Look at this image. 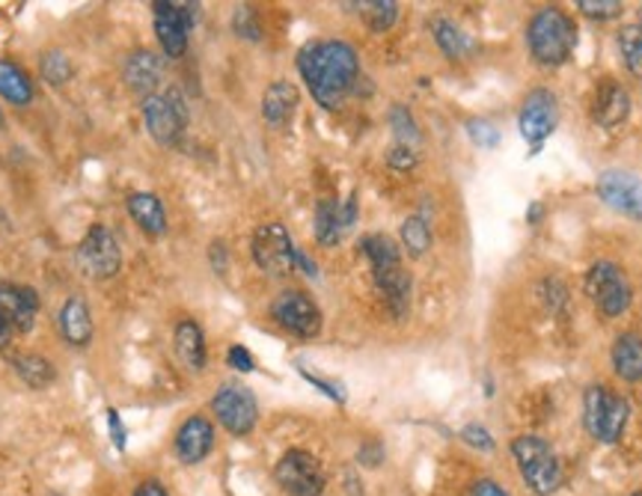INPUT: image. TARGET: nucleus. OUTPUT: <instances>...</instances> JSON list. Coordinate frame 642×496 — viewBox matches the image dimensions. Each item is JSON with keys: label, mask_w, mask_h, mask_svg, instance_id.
<instances>
[{"label": "nucleus", "mask_w": 642, "mask_h": 496, "mask_svg": "<svg viewBox=\"0 0 642 496\" xmlns=\"http://www.w3.org/2000/svg\"><path fill=\"white\" fill-rule=\"evenodd\" d=\"M298 72L309 96L325 110H336L360 83V57L343 39H316L298 51Z\"/></svg>", "instance_id": "nucleus-1"}, {"label": "nucleus", "mask_w": 642, "mask_h": 496, "mask_svg": "<svg viewBox=\"0 0 642 496\" xmlns=\"http://www.w3.org/2000/svg\"><path fill=\"white\" fill-rule=\"evenodd\" d=\"M12 336H16V334H12L10 327H7V325H0V351H3V348H7V345L12 343Z\"/></svg>", "instance_id": "nucleus-47"}, {"label": "nucleus", "mask_w": 642, "mask_h": 496, "mask_svg": "<svg viewBox=\"0 0 642 496\" xmlns=\"http://www.w3.org/2000/svg\"><path fill=\"white\" fill-rule=\"evenodd\" d=\"M597 197L624 217L642 220V179L628 170H604L597 176Z\"/></svg>", "instance_id": "nucleus-16"}, {"label": "nucleus", "mask_w": 642, "mask_h": 496, "mask_svg": "<svg viewBox=\"0 0 642 496\" xmlns=\"http://www.w3.org/2000/svg\"><path fill=\"white\" fill-rule=\"evenodd\" d=\"M508 449H512V458H515L524 485L535 496H551L560 490L562 464L544 437H539V434H517Z\"/></svg>", "instance_id": "nucleus-4"}, {"label": "nucleus", "mask_w": 642, "mask_h": 496, "mask_svg": "<svg viewBox=\"0 0 642 496\" xmlns=\"http://www.w3.org/2000/svg\"><path fill=\"white\" fill-rule=\"evenodd\" d=\"M39 69H42V78H46L51 87H63V83L72 81V60H69V54L66 51H60V48H51V51H46L42 54V60H39Z\"/></svg>", "instance_id": "nucleus-32"}, {"label": "nucleus", "mask_w": 642, "mask_h": 496, "mask_svg": "<svg viewBox=\"0 0 642 496\" xmlns=\"http://www.w3.org/2000/svg\"><path fill=\"white\" fill-rule=\"evenodd\" d=\"M640 24H642V7H640Z\"/></svg>", "instance_id": "nucleus-51"}, {"label": "nucleus", "mask_w": 642, "mask_h": 496, "mask_svg": "<svg viewBox=\"0 0 642 496\" xmlns=\"http://www.w3.org/2000/svg\"><path fill=\"white\" fill-rule=\"evenodd\" d=\"M619 51H622L628 72L642 81V24H628L619 30Z\"/></svg>", "instance_id": "nucleus-31"}, {"label": "nucleus", "mask_w": 642, "mask_h": 496, "mask_svg": "<svg viewBox=\"0 0 642 496\" xmlns=\"http://www.w3.org/2000/svg\"><path fill=\"white\" fill-rule=\"evenodd\" d=\"M544 217V206L542 202H533L530 206V211H526V224H533V226H539V220Z\"/></svg>", "instance_id": "nucleus-46"}, {"label": "nucleus", "mask_w": 642, "mask_h": 496, "mask_svg": "<svg viewBox=\"0 0 642 496\" xmlns=\"http://www.w3.org/2000/svg\"><path fill=\"white\" fill-rule=\"evenodd\" d=\"M227 363H229V369H236V371H254L256 369L254 354L247 351L245 345H233V348L227 351Z\"/></svg>", "instance_id": "nucleus-42"}, {"label": "nucleus", "mask_w": 642, "mask_h": 496, "mask_svg": "<svg viewBox=\"0 0 642 496\" xmlns=\"http://www.w3.org/2000/svg\"><path fill=\"white\" fill-rule=\"evenodd\" d=\"M628 117H631V92L624 90L619 81H613V78H604L595 87V96H592V119H595V126L610 131V128L622 126Z\"/></svg>", "instance_id": "nucleus-18"}, {"label": "nucleus", "mask_w": 642, "mask_h": 496, "mask_svg": "<svg viewBox=\"0 0 642 496\" xmlns=\"http://www.w3.org/2000/svg\"><path fill=\"white\" fill-rule=\"evenodd\" d=\"M631 496H642V490H633V494H631Z\"/></svg>", "instance_id": "nucleus-48"}, {"label": "nucleus", "mask_w": 642, "mask_h": 496, "mask_svg": "<svg viewBox=\"0 0 642 496\" xmlns=\"http://www.w3.org/2000/svg\"><path fill=\"white\" fill-rule=\"evenodd\" d=\"M389 126H393V131H396L398 143L411 146L414 140H419V131H416L414 117H411V110L402 108V105H396V108L389 110Z\"/></svg>", "instance_id": "nucleus-33"}, {"label": "nucleus", "mask_w": 642, "mask_h": 496, "mask_svg": "<svg viewBox=\"0 0 642 496\" xmlns=\"http://www.w3.org/2000/svg\"><path fill=\"white\" fill-rule=\"evenodd\" d=\"M215 443H218L215 423L208 416L194 414L179 425V431L172 437V452H176L179 464L197 467V464H203L215 452Z\"/></svg>", "instance_id": "nucleus-14"}, {"label": "nucleus", "mask_w": 642, "mask_h": 496, "mask_svg": "<svg viewBox=\"0 0 642 496\" xmlns=\"http://www.w3.org/2000/svg\"><path fill=\"white\" fill-rule=\"evenodd\" d=\"M10 363H12V371H16V375H19L30 389H46L57 380L55 363L48 360V357H42V354L19 351V354H12Z\"/></svg>", "instance_id": "nucleus-25"}, {"label": "nucleus", "mask_w": 642, "mask_h": 496, "mask_svg": "<svg viewBox=\"0 0 642 496\" xmlns=\"http://www.w3.org/2000/svg\"><path fill=\"white\" fill-rule=\"evenodd\" d=\"M75 265L87 280H113L122 268V247H119L117 235L105 224L90 226L75 250Z\"/></svg>", "instance_id": "nucleus-7"}, {"label": "nucleus", "mask_w": 642, "mask_h": 496, "mask_svg": "<svg viewBox=\"0 0 642 496\" xmlns=\"http://www.w3.org/2000/svg\"><path fill=\"white\" fill-rule=\"evenodd\" d=\"M398 235H402V247L407 250V256H414V259H419V256L432 250V226H428V220H425L423 215L407 217Z\"/></svg>", "instance_id": "nucleus-30"}, {"label": "nucleus", "mask_w": 642, "mask_h": 496, "mask_svg": "<svg viewBox=\"0 0 642 496\" xmlns=\"http://www.w3.org/2000/svg\"><path fill=\"white\" fill-rule=\"evenodd\" d=\"M0 128H3V113H0Z\"/></svg>", "instance_id": "nucleus-50"}, {"label": "nucleus", "mask_w": 642, "mask_h": 496, "mask_svg": "<svg viewBox=\"0 0 642 496\" xmlns=\"http://www.w3.org/2000/svg\"><path fill=\"white\" fill-rule=\"evenodd\" d=\"M155 16V37L158 46L170 60H179L188 51V37L197 19V7L194 3H176V0H158L152 3Z\"/></svg>", "instance_id": "nucleus-12"}, {"label": "nucleus", "mask_w": 642, "mask_h": 496, "mask_svg": "<svg viewBox=\"0 0 642 496\" xmlns=\"http://www.w3.org/2000/svg\"><path fill=\"white\" fill-rule=\"evenodd\" d=\"M274 482L286 496H325L327 476L322 460L307 449H286L274 464Z\"/></svg>", "instance_id": "nucleus-8"}, {"label": "nucleus", "mask_w": 642, "mask_h": 496, "mask_svg": "<svg viewBox=\"0 0 642 496\" xmlns=\"http://www.w3.org/2000/svg\"><path fill=\"white\" fill-rule=\"evenodd\" d=\"M131 496H170V490H167L161 478H144V482L131 490Z\"/></svg>", "instance_id": "nucleus-44"}, {"label": "nucleus", "mask_w": 642, "mask_h": 496, "mask_svg": "<svg viewBox=\"0 0 642 496\" xmlns=\"http://www.w3.org/2000/svg\"><path fill=\"white\" fill-rule=\"evenodd\" d=\"M233 30H236L238 37L250 39V42L263 39V28H259V19H256L254 7H238L236 16H233Z\"/></svg>", "instance_id": "nucleus-36"}, {"label": "nucleus", "mask_w": 642, "mask_h": 496, "mask_svg": "<svg viewBox=\"0 0 642 496\" xmlns=\"http://www.w3.org/2000/svg\"><path fill=\"white\" fill-rule=\"evenodd\" d=\"M271 318L286 334L298 336V339H316L322 334V325H325L316 300L298 289H286L274 298Z\"/></svg>", "instance_id": "nucleus-13"}, {"label": "nucleus", "mask_w": 642, "mask_h": 496, "mask_svg": "<svg viewBox=\"0 0 642 496\" xmlns=\"http://www.w3.org/2000/svg\"><path fill=\"white\" fill-rule=\"evenodd\" d=\"M432 37H435L437 48H441L450 60H467V57L473 54V39L467 37L455 21L435 19L432 21Z\"/></svg>", "instance_id": "nucleus-28"}, {"label": "nucleus", "mask_w": 642, "mask_h": 496, "mask_svg": "<svg viewBox=\"0 0 642 496\" xmlns=\"http://www.w3.org/2000/svg\"><path fill=\"white\" fill-rule=\"evenodd\" d=\"M140 113L149 128L155 143L161 146H179L188 128V101L181 96L179 87H170L167 92H155L149 99L140 101Z\"/></svg>", "instance_id": "nucleus-6"}, {"label": "nucleus", "mask_w": 642, "mask_h": 496, "mask_svg": "<svg viewBox=\"0 0 642 496\" xmlns=\"http://www.w3.org/2000/svg\"><path fill=\"white\" fill-rule=\"evenodd\" d=\"M39 295L30 286L0 282V325H7L12 334H28L37 325Z\"/></svg>", "instance_id": "nucleus-17"}, {"label": "nucleus", "mask_w": 642, "mask_h": 496, "mask_svg": "<svg viewBox=\"0 0 642 496\" xmlns=\"http://www.w3.org/2000/svg\"><path fill=\"white\" fill-rule=\"evenodd\" d=\"M48 496H63V494H57V490H51V494H48Z\"/></svg>", "instance_id": "nucleus-49"}, {"label": "nucleus", "mask_w": 642, "mask_h": 496, "mask_svg": "<svg viewBox=\"0 0 642 496\" xmlns=\"http://www.w3.org/2000/svg\"><path fill=\"white\" fill-rule=\"evenodd\" d=\"M613 369L628 384L642 380V336L622 334L613 345Z\"/></svg>", "instance_id": "nucleus-26"}, {"label": "nucleus", "mask_w": 642, "mask_h": 496, "mask_svg": "<svg viewBox=\"0 0 642 496\" xmlns=\"http://www.w3.org/2000/svg\"><path fill=\"white\" fill-rule=\"evenodd\" d=\"M108 431H110V443H113V449L126 452L128 428H126V423H122V414H119L117 407H108Z\"/></svg>", "instance_id": "nucleus-40"}, {"label": "nucleus", "mask_w": 642, "mask_h": 496, "mask_svg": "<svg viewBox=\"0 0 642 496\" xmlns=\"http://www.w3.org/2000/svg\"><path fill=\"white\" fill-rule=\"evenodd\" d=\"M126 208L131 220H135L149 238H161V235L167 232V208H164L161 199L149 194V190L131 194V197L126 199Z\"/></svg>", "instance_id": "nucleus-24"}, {"label": "nucleus", "mask_w": 642, "mask_h": 496, "mask_svg": "<svg viewBox=\"0 0 642 496\" xmlns=\"http://www.w3.org/2000/svg\"><path fill=\"white\" fill-rule=\"evenodd\" d=\"M577 10L586 16V19H597V21H610L622 16V3L619 0H580Z\"/></svg>", "instance_id": "nucleus-35"}, {"label": "nucleus", "mask_w": 642, "mask_h": 496, "mask_svg": "<svg viewBox=\"0 0 642 496\" xmlns=\"http://www.w3.org/2000/svg\"><path fill=\"white\" fill-rule=\"evenodd\" d=\"M628 419H631L628 398L615 396L613 389H606L604 384H592L583 393V425H586L592 440L613 446V443L622 440Z\"/></svg>", "instance_id": "nucleus-5"}, {"label": "nucleus", "mask_w": 642, "mask_h": 496, "mask_svg": "<svg viewBox=\"0 0 642 496\" xmlns=\"http://www.w3.org/2000/svg\"><path fill=\"white\" fill-rule=\"evenodd\" d=\"M354 217H357V199H348L339 206L336 199H322L316 206V241L322 247H336L343 241V235L352 229Z\"/></svg>", "instance_id": "nucleus-20"}, {"label": "nucleus", "mask_w": 642, "mask_h": 496, "mask_svg": "<svg viewBox=\"0 0 642 496\" xmlns=\"http://www.w3.org/2000/svg\"><path fill=\"white\" fill-rule=\"evenodd\" d=\"M250 254H254V262L268 277H286V274L295 271L298 247L292 244V235L286 226L277 224V220H268V224L256 226L254 238H250Z\"/></svg>", "instance_id": "nucleus-10"}, {"label": "nucleus", "mask_w": 642, "mask_h": 496, "mask_svg": "<svg viewBox=\"0 0 642 496\" xmlns=\"http://www.w3.org/2000/svg\"><path fill=\"white\" fill-rule=\"evenodd\" d=\"M57 330L72 348H87L92 343L96 325H92V309L83 300V295H72L63 300V307L57 313Z\"/></svg>", "instance_id": "nucleus-21"}, {"label": "nucleus", "mask_w": 642, "mask_h": 496, "mask_svg": "<svg viewBox=\"0 0 642 496\" xmlns=\"http://www.w3.org/2000/svg\"><path fill=\"white\" fill-rule=\"evenodd\" d=\"M0 96L10 105H16V108H28L33 96H37V87H33L30 75L19 63L0 60Z\"/></svg>", "instance_id": "nucleus-27"}, {"label": "nucleus", "mask_w": 642, "mask_h": 496, "mask_svg": "<svg viewBox=\"0 0 642 496\" xmlns=\"http://www.w3.org/2000/svg\"><path fill=\"white\" fill-rule=\"evenodd\" d=\"M357 460H360L363 467H378L381 460H384V446L378 440H366L357 449Z\"/></svg>", "instance_id": "nucleus-43"}, {"label": "nucleus", "mask_w": 642, "mask_h": 496, "mask_svg": "<svg viewBox=\"0 0 642 496\" xmlns=\"http://www.w3.org/2000/svg\"><path fill=\"white\" fill-rule=\"evenodd\" d=\"M172 348H176V357L185 369L203 371L208 363V348H206V334L203 327L194 321V318H181L176 330H172Z\"/></svg>", "instance_id": "nucleus-22"}, {"label": "nucleus", "mask_w": 642, "mask_h": 496, "mask_svg": "<svg viewBox=\"0 0 642 496\" xmlns=\"http://www.w3.org/2000/svg\"><path fill=\"white\" fill-rule=\"evenodd\" d=\"M300 92L292 81H274L263 96V117L271 128H286L295 119Z\"/></svg>", "instance_id": "nucleus-23"}, {"label": "nucleus", "mask_w": 642, "mask_h": 496, "mask_svg": "<svg viewBox=\"0 0 642 496\" xmlns=\"http://www.w3.org/2000/svg\"><path fill=\"white\" fill-rule=\"evenodd\" d=\"M583 289H586L589 300L597 307V313L606 318H619L622 313H628L633 300L631 280L615 262L592 265L586 271V280H583Z\"/></svg>", "instance_id": "nucleus-9"}, {"label": "nucleus", "mask_w": 642, "mask_h": 496, "mask_svg": "<svg viewBox=\"0 0 642 496\" xmlns=\"http://www.w3.org/2000/svg\"><path fill=\"white\" fill-rule=\"evenodd\" d=\"M526 46L535 63L547 69L565 66L577 48V24L560 7H542L526 24Z\"/></svg>", "instance_id": "nucleus-3"}, {"label": "nucleus", "mask_w": 642, "mask_h": 496, "mask_svg": "<svg viewBox=\"0 0 642 496\" xmlns=\"http://www.w3.org/2000/svg\"><path fill=\"white\" fill-rule=\"evenodd\" d=\"M458 437H462V440L467 443L471 449H480V452H494V449H497V440H494L488 428H485V425H480V423L464 425Z\"/></svg>", "instance_id": "nucleus-37"}, {"label": "nucleus", "mask_w": 642, "mask_h": 496, "mask_svg": "<svg viewBox=\"0 0 642 496\" xmlns=\"http://www.w3.org/2000/svg\"><path fill=\"white\" fill-rule=\"evenodd\" d=\"M467 135H471L473 143L482 146V149H494L500 140L497 128L491 126L488 119H471V122H467Z\"/></svg>", "instance_id": "nucleus-38"}, {"label": "nucleus", "mask_w": 642, "mask_h": 496, "mask_svg": "<svg viewBox=\"0 0 642 496\" xmlns=\"http://www.w3.org/2000/svg\"><path fill=\"white\" fill-rule=\"evenodd\" d=\"M211 414L233 437H247L259 423V401L245 384H224L211 398Z\"/></svg>", "instance_id": "nucleus-11"}, {"label": "nucleus", "mask_w": 642, "mask_h": 496, "mask_svg": "<svg viewBox=\"0 0 642 496\" xmlns=\"http://www.w3.org/2000/svg\"><path fill=\"white\" fill-rule=\"evenodd\" d=\"M471 496H512L506 487H500L494 478H480V482H473Z\"/></svg>", "instance_id": "nucleus-45"}, {"label": "nucleus", "mask_w": 642, "mask_h": 496, "mask_svg": "<svg viewBox=\"0 0 642 496\" xmlns=\"http://www.w3.org/2000/svg\"><path fill=\"white\" fill-rule=\"evenodd\" d=\"M539 295H542L544 307L551 309V313H562L565 304H569V289H565V282H562L560 277H547V280H542Z\"/></svg>", "instance_id": "nucleus-34"}, {"label": "nucleus", "mask_w": 642, "mask_h": 496, "mask_svg": "<svg viewBox=\"0 0 642 496\" xmlns=\"http://www.w3.org/2000/svg\"><path fill=\"white\" fill-rule=\"evenodd\" d=\"M560 119V108H556V96L551 90H533L524 99L521 117H517V128L526 143L539 149V146L553 135Z\"/></svg>", "instance_id": "nucleus-15"}, {"label": "nucleus", "mask_w": 642, "mask_h": 496, "mask_svg": "<svg viewBox=\"0 0 642 496\" xmlns=\"http://www.w3.org/2000/svg\"><path fill=\"white\" fill-rule=\"evenodd\" d=\"M164 66L161 57L149 51V48H137L126 57V66H122V78H126V87L140 99H149L158 90L161 83Z\"/></svg>", "instance_id": "nucleus-19"}, {"label": "nucleus", "mask_w": 642, "mask_h": 496, "mask_svg": "<svg viewBox=\"0 0 642 496\" xmlns=\"http://www.w3.org/2000/svg\"><path fill=\"white\" fill-rule=\"evenodd\" d=\"M300 378L309 380L313 387H318V389H322V393H325L327 398H334V401H339V405H343V401H345L343 387H339V384H334V380L318 378V375H313V371H307V369H300Z\"/></svg>", "instance_id": "nucleus-41"}, {"label": "nucleus", "mask_w": 642, "mask_h": 496, "mask_svg": "<svg viewBox=\"0 0 642 496\" xmlns=\"http://www.w3.org/2000/svg\"><path fill=\"white\" fill-rule=\"evenodd\" d=\"M360 254L369 259L372 280L387 300L389 313L396 318L407 316L411 307V274L402 265V250L398 244L384 232H372L360 238Z\"/></svg>", "instance_id": "nucleus-2"}, {"label": "nucleus", "mask_w": 642, "mask_h": 496, "mask_svg": "<svg viewBox=\"0 0 642 496\" xmlns=\"http://www.w3.org/2000/svg\"><path fill=\"white\" fill-rule=\"evenodd\" d=\"M357 16L372 33H384L398 21V3L396 0H363L357 3Z\"/></svg>", "instance_id": "nucleus-29"}, {"label": "nucleus", "mask_w": 642, "mask_h": 496, "mask_svg": "<svg viewBox=\"0 0 642 496\" xmlns=\"http://www.w3.org/2000/svg\"><path fill=\"white\" fill-rule=\"evenodd\" d=\"M416 161H419V158H416V152L411 149V146H405V143H396L387 152V167H389V170L407 172V170H414Z\"/></svg>", "instance_id": "nucleus-39"}]
</instances>
